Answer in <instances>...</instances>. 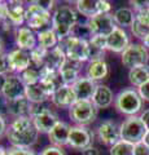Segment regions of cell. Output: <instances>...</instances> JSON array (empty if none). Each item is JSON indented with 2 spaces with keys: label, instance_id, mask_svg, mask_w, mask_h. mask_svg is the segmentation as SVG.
Wrapping results in <instances>:
<instances>
[{
  "label": "cell",
  "instance_id": "6da1fadb",
  "mask_svg": "<svg viewBox=\"0 0 149 155\" xmlns=\"http://www.w3.org/2000/svg\"><path fill=\"white\" fill-rule=\"evenodd\" d=\"M38 129L30 116H20L11 123L7 129L9 143L16 149H30L38 141Z\"/></svg>",
  "mask_w": 149,
  "mask_h": 155
},
{
  "label": "cell",
  "instance_id": "7a4b0ae2",
  "mask_svg": "<svg viewBox=\"0 0 149 155\" xmlns=\"http://www.w3.org/2000/svg\"><path fill=\"white\" fill-rule=\"evenodd\" d=\"M76 23H78L76 12L69 5L59 7L52 16V28L57 34L60 41L71 35V31Z\"/></svg>",
  "mask_w": 149,
  "mask_h": 155
},
{
  "label": "cell",
  "instance_id": "3957f363",
  "mask_svg": "<svg viewBox=\"0 0 149 155\" xmlns=\"http://www.w3.org/2000/svg\"><path fill=\"white\" fill-rule=\"evenodd\" d=\"M29 116L31 118L38 132H42V133H49L56 127V124L60 122L57 115L55 113H52L47 106H44V104H38V105L32 104V107Z\"/></svg>",
  "mask_w": 149,
  "mask_h": 155
},
{
  "label": "cell",
  "instance_id": "277c9868",
  "mask_svg": "<svg viewBox=\"0 0 149 155\" xmlns=\"http://www.w3.org/2000/svg\"><path fill=\"white\" fill-rule=\"evenodd\" d=\"M114 104L119 113L134 116L140 111L143 106V98L139 94V92H136L135 89L127 88V89L121 91L117 94V97L114 100Z\"/></svg>",
  "mask_w": 149,
  "mask_h": 155
},
{
  "label": "cell",
  "instance_id": "5b68a950",
  "mask_svg": "<svg viewBox=\"0 0 149 155\" xmlns=\"http://www.w3.org/2000/svg\"><path fill=\"white\" fill-rule=\"evenodd\" d=\"M119 129H121V140H124V141H127L132 145L141 142L148 132L141 118H139L136 115L128 116L121 124Z\"/></svg>",
  "mask_w": 149,
  "mask_h": 155
},
{
  "label": "cell",
  "instance_id": "8992f818",
  "mask_svg": "<svg viewBox=\"0 0 149 155\" xmlns=\"http://www.w3.org/2000/svg\"><path fill=\"white\" fill-rule=\"evenodd\" d=\"M96 114H97V109L91 100H78L69 107L71 120L79 125L92 123L96 118Z\"/></svg>",
  "mask_w": 149,
  "mask_h": 155
},
{
  "label": "cell",
  "instance_id": "52a82bcc",
  "mask_svg": "<svg viewBox=\"0 0 149 155\" xmlns=\"http://www.w3.org/2000/svg\"><path fill=\"white\" fill-rule=\"evenodd\" d=\"M62 48L66 53V57L70 61L82 64L88 61V41L74 36H69L62 40Z\"/></svg>",
  "mask_w": 149,
  "mask_h": 155
},
{
  "label": "cell",
  "instance_id": "ba28073f",
  "mask_svg": "<svg viewBox=\"0 0 149 155\" xmlns=\"http://www.w3.org/2000/svg\"><path fill=\"white\" fill-rule=\"evenodd\" d=\"M25 21L27 22L29 28L39 30V28L46 27L49 25V22H52L51 12H47L46 9L40 8L32 2L30 3V5H27L25 11Z\"/></svg>",
  "mask_w": 149,
  "mask_h": 155
},
{
  "label": "cell",
  "instance_id": "9c48e42d",
  "mask_svg": "<svg viewBox=\"0 0 149 155\" xmlns=\"http://www.w3.org/2000/svg\"><path fill=\"white\" fill-rule=\"evenodd\" d=\"M148 58V51L144 45L130 44L127 49L122 53V64L131 70L139 66H145Z\"/></svg>",
  "mask_w": 149,
  "mask_h": 155
},
{
  "label": "cell",
  "instance_id": "30bf717a",
  "mask_svg": "<svg viewBox=\"0 0 149 155\" xmlns=\"http://www.w3.org/2000/svg\"><path fill=\"white\" fill-rule=\"evenodd\" d=\"M75 4L78 12L90 19L99 14H108L112 9L110 3L105 0H78Z\"/></svg>",
  "mask_w": 149,
  "mask_h": 155
},
{
  "label": "cell",
  "instance_id": "8fae6325",
  "mask_svg": "<svg viewBox=\"0 0 149 155\" xmlns=\"http://www.w3.org/2000/svg\"><path fill=\"white\" fill-rule=\"evenodd\" d=\"M88 26L92 31L93 36L99 35V36H105L108 38L110 34L115 30V22L113 16L110 14H99L93 18H91L88 21Z\"/></svg>",
  "mask_w": 149,
  "mask_h": 155
},
{
  "label": "cell",
  "instance_id": "7c38bea8",
  "mask_svg": "<svg viewBox=\"0 0 149 155\" xmlns=\"http://www.w3.org/2000/svg\"><path fill=\"white\" fill-rule=\"evenodd\" d=\"M92 140L93 133L90 129L84 128L83 125H76V127H71L70 134H69V146L79 150H84L90 146H92Z\"/></svg>",
  "mask_w": 149,
  "mask_h": 155
},
{
  "label": "cell",
  "instance_id": "4fadbf2b",
  "mask_svg": "<svg viewBox=\"0 0 149 155\" xmlns=\"http://www.w3.org/2000/svg\"><path fill=\"white\" fill-rule=\"evenodd\" d=\"M2 96L7 101H14L21 97L26 96V85L22 81L21 76L18 75H9L7 78L5 85H4Z\"/></svg>",
  "mask_w": 149,
  "mask_h": 155
},
{
  "label": "cell",
  "instance_id": "5bb4252c",
  "mask_svg": "<svg viewBox=\"0 0 149 155\" xmlns=\"http://www.w3.org/2000/svg\"><path fill=\"white\" fill-rule=\"evenodd\" d=\"M97 133L100 140L105 145H110L113 146L118 141H121V129L115 123L110 122V120H105L97 127Z\"/></svg>",
  "mask_w": 149,
  "mask_h": 155
},
{
  "label": "cell",
  "instance_id": "9a60e30c",
  "mask_svg": "<svg viewBox=\"0 0 149 155\" xmlns=\"http://www.w3.org/2000/svg\"><path fill=\"white\" fill-rule=\"evenodd\" d=\"M8 60H9V66H11V71L14 72H22L27 70L31 66V57L30 53L23 49H17L12 51L8 53Z\"/></svg>",
  "mask_w": 149,
  "mask_h": 155
},
{
  "label": "cell",
  "instance_id": "2e32d148",
  "mask_svg": "<svg viewBox=\"0 0 149 155\" xmlns=\"http://www.w3.org/2000/svg\"><path fill=\"white\" fill-rule=\"evenodd\" d=\"M66 61H68L66 53L64 51V48H62V45L59 44L57 47H55L53 49L47 52L44 66L43 67H47L48 70L55 71V72H60L62 66L66 64Z\"/></svg>",
  "mask_w": 149,
  "mask_h": 155
},
{
  "label": "cell",
  "instance_id": "e0dca14e",
  "mask_svg": "<svg viewBox=\"0 0 149 155\" xmlns=\"http://www.w3.org/2000/svg\"><path fill=\"white\" fill-rule=\"evenodd\" d=\"M130 45L127 32L121 27H115V30L107 38V48L115 53H123Z\"/></svg>",
  "mask_w": 149,
  "mask_h": 155
},
{
  "label": "cell",
  "instance_id": "ac0fdd59",
  "mask_svg": "<svg viewBox=\"0 0 149 155\" xmlns=\"http://www.w3.org/2000/svg\"><path fill=\"white\" fill-rule=\"evenodd\" d=\"M52 104L57 107H70L73 104L76 102V96L73 91L71 85L62 84L51 97Z\"/></svg>",
  "mask_w": 149,
  "mask_h": 155
},
{
  "label": "cell",
  "instance_id": "d6986e66",
  "mask_svg": "<svg viewBox=\"0 0 149 155\" xmlns=\"http://www.w3.org/2000/svg\"><path fill=\"white\" fill-rule=\"evenodd\" d=\"M16 44L20 49L31 52L38 47V36L29 27H18L16 31Z\"/></svg>",
  "mask_w": 149,
  "mask_h": 155
},
{
  "label": "cell",
  "instance_id": "ffe728a7",
  "mask_svg": "<svg viewBox=\"0 0 149 155\" xmlns=\"http://www.w3.org/2000/svg\"><path fill=\"white\" fill-rule=\"evenodd\" d=\"M70 129L71 127L65 123V122H60L56 124V127L48 133V137H49V141L53 146L61 147L65 146V145L69 143V134H70Z\"/></svg>",
  "mask_w": 149,
  "mask_h": 155
},
{
  "label": "cell",
  "instance_id": "44dd1931",
  "mask_svg": "<svg viewBox=\"0 0 149 155\" xmlns=\"http://www.w3.org/2000/svg\"><path fill=\"white\" fill-rule=\"evenodd\" d=\"M71 87H73V91L76 96V101H78V100H91L92 98L97 84H96L93 80H91L86 76V78H79Z\"/></svg>",
  "mask_w": 149,
  "mask_h": 155
},
{
  "label": "cell",
  "instance_id": "7402d4cb",
  "mask_svg": "<svg viewBox=\"0 0 149 155\" xmlns=\"http://www.w3.org/2000/svg\"><path fill=\"white\" fill-rule=\"evenodd\" d=\"M91 101L96 106V109H107L113 104V92L108 85L99 84Z\"/></svg>",
  "mask_w": 149,
  "mask_h": 155
},
{
  "label": "cell",
  "instance_id": "603a6c76",
  "mask_svg": "<svg viewBox=\"0 0 149 155\" xmlns=\"http://www.w3.org/2000/svg\"><path fill=\"white\" fill-rule=\"evenodd\" d=\"M31 107H32V104L25 96V97H21V98L14 100V101H8L7 113L9 115L16 116V118H20V116H29L30 115Z\"/></svg>",
  "mask_w": 149,
  "mask_h": 155
},
{
  "label": "cell",
  "instance_id": "cb8c5ba5",
  "mask_svg": "<svg viewBox=\"0 0 149 155\" xmlns=\"http://www.w3.org/2000/svg\"><path fill=\"white\" fill-rule=\"evenodd\" d=\"M79 65L78 62H74V61H70L68 60L66 64L62 66V69L60 70V76H61V80H62V84H66V85H73L76 80L79 79Z\"/></svg>",
  "mask_w": 149,
  "mask_h": 155
},
{
  "label": "cell",
  "instance_id": "d4e9b609",
  "mask_svg": "<svg viewBox=\"0 0 149 155\" xmlns=\"http://www.w3.org/2000/svg\"><path fill=\"white\" fill-rule=\"evenodd\" d=\"M8 8V21L12 23L13 26H21L25 22V11L22 2H8L7 3Z\"/></svg>",
  "mask_w": 149,
  "mask_h": 155
},
{
  "label": "cell",
  "instance_id": "484cf974",
  "mask_svg": "<svg viewBox=\"0 0 149 155\" xmlns=\"http://www.w3.org/2000/svg\"><path fill=\"white\" fill-rule=\"evenodd\" d=\"M109 72L108 69V65L104 60H100V61H91L88 66H87V70H86V74H87V78L91 80H103L107 78Z\"/></svg>",
  "mask_w": 149,
  "mask_h": 155
},
{
  "label": "cell",
  "instance_id": "4316f807",
  "mask_svg": "<svg viewBox=\"0 0 149 155\" xmlns=\"http://www.w3.org/2000/svg\"><path fill=\"white\" fill-rule=\"evenodd\" d=\"M26 97L31 104L38 105V104H44L46 101L49 98V96L46 92L44 87L42 85V83L32 84V85H26Z\"/></svg>",
  "mask_w": 149,
  "mask_h": 155
},
{
  "label": "cell",
  "instance_id": "83f0119b",
  "mask_svg": "<svg viewBox=\"0 0 149 155\" xmlns=\"http://www.w3.org/2000/svg\"><path fill=\"white\" fill-rule=\"evenodd\" d=\"M38 45L42 47L46 51H51L55 47H57L59 43V36L53 31V28H46L38 32Z\"/></svg>",
  "mask_w": 149,
  "mask_h": 155
},
{
  "label": "cell",
  "instance_id": "f1b7e54d",
  "mask_svg": "<svg viewBox=\"0 0 149 155\" xmlns=\"http://www.w3.org/2000/svg\"><path fill=\"white\" fill-rule=\"evenodd\" d=\"M128 79L132 85L141 87L144 83L149 80V67L145 66H139L135 69H131L128 72Z\"/></svg>",
  "mask_w": 149,
  "mask_h": 155
},
{
  "label": "cell",
  "instance_id": "f546056e",
  "mask_svg": "<svg viewBox=\"0 0 149 155\" xmlns=\"http://www.w3.org/2000/svg\"><path fill=\"white\" fill-rule=\"evenodd\" d=\"M114 22L118 23L119 26H123V27H127L132 26V23L135 22V18H136V14H134V12L128 8H119L114 12Z\"/></svg>",
  "mask_w": 149,
  "mask_h": 155
},
{
  "label": "cell",
  "instance_id": "4dcf8cb0",
  "mask_svg": "<svg viewBox=\"0 0 149 155\" xmlns=\"http://www.w3.org/2000/svg\"><path fill=\"white\" fill-rule=\"evenodd\" d=\"M22 81L25 83V85H32V84H36L42 80V75H40V69L38 67H29L27 70H25L20 75Z\"/></svg>",
  "mask_w": 149,
  "mask_h": 155
},
{
  "label": "cell",
  "instance_id": "1f68e13d",
  "mask_svg": "<svg viewBox=\"0 0 149 155\" xmlns=\"http://www.w3.org/2000/svg\"><path fill=\"white\" fill-rule=\"evenodd\" d=\"M134 147L135 145L121 140L110 147V155H134Z\"/></svg>",
  "mask_w": 149,
  "mask_h": 155
},
{
  "label": "cell",
  "instance_id": "d6a6232c",
  "mask_svg": "<svg viewBox=\"0 0 149 155\" xmlns=\"http://www.w3.org/2000/svg\"><path fill=\"white\" fill-rule=\"evenodd\" d=\"M70 36H74V38H78V39H83L86 41H90L91 39L93 38V34L91 31V28L88 26V22L87 23H76L75 27L73 28L71 31V35Z\"/></svg>",
  "mask_w": 149,
  "mask_h": 155
},
{
  "label": "cell",
  "instance_id": "836d02e7",
  "mask_svg": "<svg viewBox=\"0 0 149 155\" xmlns=\"http://www.w3.org/2000/svg\"><path fill=\"white\" fill-rule=\"evenodd\" d=\"M46 49H43L42 47L38 45L34 51L30 52V57H31V64L34 65L38 69H42L44 66V61H46V56H47Z\"/></svg>",
  "mask_w": 149,
  "mask_h": 155
},
{
  "label": "cell",
  "instance_id": "e575fe53",
  "mask_svg": "<svg viewBox=\"0 0 149 155\" xmlns=\"http://www.w3.org/2000/svg\"><path fill=\"white\" fill-rule=\"evenodd\" d=\"M131 31L136 38L144 40V39L149 35V26L145 25V23H143L141 21H139L137 18H135V22H134L131 26Z\"/></svg>",
  "mask_w": 149,
  "mask_h": 155
},
{
  "label": "cell",
  "instance_id": "d590c367",
  "mask_svg": "<svg viewBox=\"0 0 149 155\" xmlns=\"http://www.w3.org/2000/svg\"><path fill=\"white\" fill-rule=\"evenodd\" d=\"M11 71V66H9V60H8V54L2 53L0 54V74L2 75H7Z\"/></svg>",
  "mask_w": 149,
  "mask_h": 155
},
{
  "label": "cell",
  "instance_id": "8d00e7d4",
  "mask_svg": "<svg viewBox=\"0 0 149 155\" xmlns=\"http://www.w3.org/2000/svg\"><path fill=\"white\" fill-rule=\"evenodd\" d=\"M39 155H65V153L61 147H57V146L51 145V146H47V147L43 149Z\"/></svg>",
  "mask_w": 149,
  "mask_h": 155
},
{
  "label": "cell",
  "instance_id": "74e56055",
  "mask_svg": "<svg viewBox=\"0 0 149 155\" xmlns=\"http://www.w3.org/2000/svg\"><path fill=\"white\" fill-rule=\"evenodd\" d=\"M88 43H91V44H93L95 47H97V48H100V49H108L107 48V38L105 36H99V35H95L91 40L88 41Z\"/></svg>",
  "mask_w": 149,
  "mask_h": 155
},
{
  "label": "cell",
  "instance_id": "f35d334b",
  "mask_svg": "<svg viewBox=\"0 0 149 155\" xmlns=\"http://www.w3.org/2000/svg\"><path fill=\"white\" fill-rule=\"evenodd\" d=\"M134 155H149V146H147L143 141L136 143L134 147Z\"/></svg>",
  "mask_w": 149,
  "mask_h": 155
},
{
  "label": "cell",
  "instance_id": "ab89813d",
  "mask_svg": "<svg viewBox=\"0 0 149 155\" xmlns=\"http://www.w3.org/2000/svg\"><path fill=\"white\" fill-rule=\"evenodd\" d=\"M136 18L139 19V21H141L143 23H145V25L149 26V5L145 9H143V11L137 12L136 13Z\"/></svg>",
  "mask_w": 149,
  "mask_h": 155
},
{
  "label": "cell",
  "instance_id": "60d3db41",
  "mask_svg": "<svg viewBox=\"0 0 149 155\" xmlns=\"http://www.w3.org/2000/svg\"><path fill=\"white\" fill-rule=\"evenodd\" d=\"M139 94L144 101H149V80L141 87H139Z\"/></svg>",
  "mask_w": 149,
  "mask_h": 155
},
{
  "label": "cell",
  "instance_id": "b9f144b4",
  "mask_svg": "<svg viewBox=\"0 0 149 155\" xmlns=\"http://www.w3.org/2000/svg\"><path fill=\"white\" fill-rule=\"evenodd\" d=\"M8 19V8L7 3L0 2V25H3V22H5Z\"/></svg>",
  "mask_w": 149,
  "mask_h": 155
},
{
  "label": "cell",
  "instance_id": "7bdbcfd3",
  "mask_svg": "<svg viewBox=\"0 0 149 155\" xmlns=\"http://www.w3.org/2000/svg\"><path fill=\"white\" fill-rule=\"evenodd\" d=\"M36 5H39L40 8L43 9H46L47 12H51V9L55 7V2H51V0H38V2H34Z\"/></svg>",
  "mask_w": 149,
  "mask_h": 155
},
{
  "label": "cell",
  "instance_id": "ee69618b",
  "mask_svg": "<svg viewBox=\"0 0 149 155\" xmlns=\"http://www.w3.org/2000/svg\"><path fill=\"white\" fill-rule=\"evenodd\" d=\"M9 155H35V154L29 149H16V147H13V149L9 150Z\"/></svg>",
  "mask_w": 149,
  "mask_h": 155
},
{
  "label": "cell",
  "instance_id": "f6af8a7d",
  "mask_svg": "<svg viewBox=\"0 0 149 155\" xmlns=\"http://www.w3.org/2000/svg\"><path fill=\"white\" fill-rule=\"evenodd\" d=\"M82 155H100V153H99V150L96 149V147L90 146L87 149L82 150Z\"/></svg>",
  "mask_w": 149,
  "mask_h": 155
},
{
  "label": "cell",
  "instance_id": "bcb514c9",
  "mask_svg": "<svg viewBox=\"0 0 149 155\" xmlns=\"http://www.w3.org/2000/svg\"><path fill=\"white\" fill-rule=\"evenodd\" d=\"M131 4L135 7V9L137 12H140L148 7V2H131Z\"/></svg>",
  "mask_w": 149,
  "mask_h": 155
},
{
  "label": "cell",
  "instance_id": "7dc6e473",
  "mask_svg": "<svg viewBox=\"0 0 149 155\" xmlns=\"http://www.w3.org/2000/svg\"><path fill=\"white\" fill-rule=\"evenodd\" d=\"M141 120H143V123H144V125L147 127V129L149 130V109L148 110H145L144 113L141 114Z\"/></svg>",
  "mask_w": 149,
  "mask_h": 155
},
{
  "label": "cell",
  "instance_id": "c3c4849f",
  "mask_svg": "<svg viewBox=\"0 0 149 155\" xmlns=\"http://www.w3.org/2000/svg\"><path fill=\"white\" fill-rule=\"evenodd\" d=\"M7 124H5V119L3 118V115L0 114V137H2V136L4 134L7 132Z\"/></svg>",
  "mask_w": 149,
  "mask_h": 155
},
{
  "label": "cell",
  "instance_id": "681fc988",
  "mask_svg": "<svg viewBox=\"0 0 149 155\" xmlns=\"http://www.w3.org/2000/svg\"><path fill=\"white\" fill-rule=\"evenodd\" d=\"M7 75H2L0 74V94L3 93V89H4V85H5V81H7Z\"/></svg>",
  "mask_w": 149,
  "mask_h": 155
},
{
  "label": "cell",
  "instance_id": "f907efd6",
  "mask_svg": "<svg viewBox=\"0 0 149 155\" xmlns=\"http://www.w3.org/2000/svg\"><path fill=\"white\" fill-rule=\"evenodd\" d=\"M0 155H9V150H7L3 146H0Z\"/></svg>",
  "mask_w": 149,
  "mask_h": 155
},
{
  "label": "cell",
  "instance_id": "816d5d0a",
  "mask_svg": "<svg viewBox=\"0 0 149 155\" xmlns=\"http://www.w3.org/2000/svg\"><path fill=\"white\" fill-rule=\"evenodd\" d=\"M143 142L147 145V146H149V130L147 132V134H145V137H144V140H143Z\"/></svg>",
  "mask_w": 149,
  "mask_h": 155
},
{
  "label": "cell",
  "instance_id": "f5cc1de1",
  "mask_svg": "<svg viewBox=\"0 0 149 155\" xmlns=\"http://www.w3.org/2000/svg\"><path fill=\"white\" fill-rule=\"evenodd\" d=\"M144 44H145V47H148L149 48V35L144 39Z\"/></svg>",
  "mask_w": 149,
  "mask_h": 155
},
{
  "label": "cell",
  "instance_id": "db71d44e",
  "mask_svg": "<svg viewBox=\"0 0 149 155\" xmlns=\"http://www.w3.org/2000/svg\"><path fill=\"white\" fill-rule=\"evenodd\" d=\"M3 53V41H2V39H0V54Z\"/></svg>",
  "mask_w": 149,
  "mask_h": 155
},
{
  "label": "cell",
  "instance_id": "11a10c76",
  "mask_svg": "<svg viewBox=\"0 0 149 155\" xmlns=\"http://www.w3.org/2000/svg\"><path fill=\"white\" fill-rule=\"evenodd\" d=\"M148 5H149V2H148Z\"/></svg>",
  "mask_w": 149,
  "mask_h": 155
}]
</instances>
